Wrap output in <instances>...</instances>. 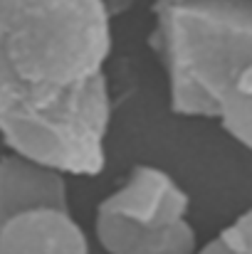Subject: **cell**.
<instances>
[{
	"label": "cell",
	"mask_w": 252,
	"mask_h": 254,
	"mask_svg": "<svg viewBox=\"0 0 252 254\" xmlns=\"http://www.w3.org/2000/svg\"><path fill=\"white\" fill-rule=\"evenodd\" d=\"M149 47L168 109L218 124L252 153V0H154Z\"/></svg>",
	"instance_id": "cell-2"
},
{
	"label": "cell",
	"mask_w": 252,
	"mask_h": 254,
	"mask_svg": "<svg viewBox=\"0 0 252 254\" xmlns=\"http://www.w3.org/2000/svg\"><path fill=\"white\" fill-rule=\"evenodd\" d=\"M114 15L104 0H0V138L91 178L106 168Z\"/></svg>",
	"instance_id": "cell-1"
},
{
	"label": "cell",
	"mask_w": 252,
	"mask_h": 254,
	"mask_svg": "<svg viewBox=\"0 0 252 254\" xmlns=\"http://www.w3.org/2000/svg\"><path fill=\"white\" fill-rule=\"evenodd\" d=\"M203 245L198 240L190 220L173 222L168 227L141 232L131 254H200Z\"/></svg>",
	"instance_id": "cell-6"
},
{
	"label": "cell",
	"mask_w": 252,
	"mask_h": 254,
	"mask_svg": "<svg viewBox=\"0 0 252 254\" xmlns=\"http://www.w3.org/2000/svg\"><path fill=\"white\" fill-rule=\"evenodd\" d=\"M62 170L7 151L0 156V225L32 210H70V185Z\"/></svg>",
	"instance_id": "cell-4"
},
{
	"label": "cell",
	"mask_w": 252,
	"mask_h": 254,
	"mask_svg": "<svg viewBox=\"0 0 252 254\" xmlns=\"http://www.w3.org/2000/svg\"><path fill=\"white\" fill-rule=\"evenodd\" d=\"M104 2H106V7L111 10L114 17H121L126 10H131V5H134L136 0H104Z\"/></svg>",
	"instance_id": "cell-8"
},
{
	"label": "cell",
	"mask_w": 252,
	"mask_h": 254,
	"mask_svg": "<svg viewBox=\"0 0 252 254\" xmlns=\"http://www.w3.org/2000/svg\"><path fill=\"white\" fill-rule=\"evenodd\" d=\"M96 210L109 212L141 232H149L188 220L190 195L164 168L139 163L126 173L116 190H111L96 205Z\"/></svg>",
	"instance_id": "cell-3"
},
{
	"label": "cell",
	"mask_w": 252,
	"mask_h": 254,
	"mask_svg": "<svg viewBox=\"0 0 252 254\" xmlns=\"http://www.w3.org/2000/svg\"><path fill=\"white\" fill-rule=\"evenodd\" d=\"M0 254H91L70 210H32L0 225Z\"/></svg>",
	"instance_id": "cell-5"
},
{
	"label": "cell",
	"mask_w": 252,
	"mask_h": 254,
	"mask_svg": "<svg viewBox=\"0 0 252 254\" xmlns=\"http://www.w3.org/2000/svg\"><path fill=\"white\" fill-rule=\"evenodd\" d=\"M200 254H252V207L240 212L210 242H205Z\"/></svg>",
	"instance_id": "cell-7"
}]
</instances>
